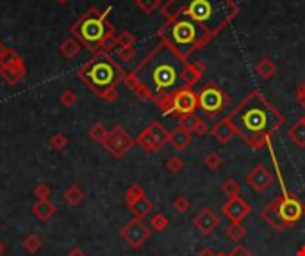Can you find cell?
<instances>
[{
  "label": "cell",
  "mask_w": 305,
  "mask_h": 256,
  "mask_svg": "<svg viewBox=\"0 0 305 256\" xmlns=\"http://www.w3.org/2000/svg\"><path fill=\"white\" fill-rule=\"evenodd\" d=\"M198 75L200 71L186 62V57L164 43L134 71L132 78L148 96L161 98L175 89L189 87L197 82Z\"/></svg>",
  "instance_id": "cell-1"
},
{
  "label": "cell",
  "mask_w": 305,
  "mask_h": 256,
  "mask_svg": "<svg viewBox=\"0 0 305 256\" xmlns=\"http://www.w3.org/2000/svg\"><path fill=\"white\" fill-rule=\"evenodd\" d=\"M227 117L236 128V134H239L243 141L254 149L262 148L269 134L279 130L284 123L282 114L273 109L259 91H252L244 96Z\"/></svg>",
  "instance_id": "cell-2"
},
{
  "label": "cell",
  "mask_w": 305,
  "mask_h": 256,
  "mask_svg": "<svg viewBox=\"0 0 305 256\" xmlns=\"http://www.w3.org/2000/svg\"><path fill=\"white\" fill-rule=\"evenodd\" d=\"M236 11L230 0H177L173 16L184 14L209 30V34H214L236 16Z\"/></svg>",
  "instance_id": "cell-3"
},
{
  "label": "cell",
  "mask_w": 305,
  "mask_h": 256,
  "mask_svg": "<svg viewBox=\"0 0 305 256\" xmlns=\"http://www.w3.org/2000/svg\"><path fill=\"white\" fill-rule=\"evenodd\" d=\"M209 36H211L209 30H205L202 25H198L197 21L184 16V14L173 16L172 21L162 30V38H164L166 45L177 50L182 57L189 55L195 48L205 43Z\"/></svg>",
  "instance_id": "cell-4"
},
{
  "label": "cell",
  "mask_w": 305,
  "mask_h": 256,
  "mask_svg": "<svg viewBox=\"0 0 305 256\" xmlns=\"http://www.w3.org/2000/svg\"><path fill=\"white\" fill-rule=\"evenodd\" d=\"M305 206L296 196L287 194L284 190L282 196H275L269 205L262 210L261 217L276 231H284L287 226H293L303 217Z\"/></svg>",
  "instance_id": "cell-5"
},
{
  "label": "cell",
  "mask_w": 305,
  "mask_h": 256,
  "mask_svg": "<svg viewBox=\"0 0 305 256\" xmlns=\"http://www.w3.org/2000/svg\"><path fill=\"white\" fill-rule=\"evenodd\" d=\"M84 75H86L91 87L97 89V91H105V89H111L113 85L120 80L122 71H120V68L116 66L111 59L100 57V59L93 60V62L88 66Z\"/></svg>",
  "instance_id": "cell-6"
},
{
  "label": "cell",
  "mask_w": 305,
  "mask_h": 256,
  "mask_svg": "<svg viewBox=\"0 0 305 256\" xmlns=\"http://www.w3.org/2000/svg\"><path fill=\"white\" fill-rule=\"evenodd\" d=\"M227 103H229V96L214 84L205 85L198 94V107L207 117H214L223 112Z\"/></svg>",
  "instance_id": "cell-7"
},
{
  "label": "cell",
  "mask_w": 305,
  "mask_h": 256,
  "mask_svg": "<svg viewBox=\"0 0 305 256\" xmlns=\"http://www.w3.org/2000/svg\"><path fill=\"white\" fill-rule=\"evenodd\" d=\"M168 137L170 134L164 130V126L159 124L157 121H154L141 132V135L137 137V144L147 151H159L168 142Z\"/></svg>",
  "instance_id": "cell-8"
},
{
  "label": "cell",
  "mask_w": 305,
  "mask_h": 256,
  "mask_svg": "<svg viewBox=\"0 0 305 256\" xmlns=\"http://www.w3.org/2000/svg\"><path fill=\"white\" fill-rule=\"evenodd\" d=\"M120 235H122V238L130 245V247L140 249L141 245H143L145 242L150 238L152 231H150V228H148L141 219H132L122 228Z\"/></svg>",
  "instance_id": "cell-9"
},
{
  "label": "cell",
  "mask_w": 305,
  "mask_h": 256,
  "mask_svg": "<svg viewBox=\"0 0 305 256\" xmlns=\"http://www.w3.org/2000/svg\"><path fill=\"white\" fill-rule=\"evenodd\" d=\"M198 107V96L191 87H180L172 96V110L180 116H191Z\"/></svg>",
  "instance_id": "cell-10"
},
{
  "label": "cell",
  "mask_w": 305,
  "mask_h": 256,
  "mask_svg": "<svg viewBox=\"0 0 305 256\" xmlns=\"http://www.w3.org/2000/svg\"><path fill=\"white\" fill-rule=\"evenodd\" d=\"M80 38L88 43V45H98L102 39L107 34V27H105L104 20L102 18L90 16L80 23Z\"/></svg>",
  "instance_id": "cell-11"
},
{
  "label": "cell",
  "mask_w": 305,
  "mask_h": 256,
  "mask_svg": "<svg viewBox=\"0 0 305 256\" xmlns=\"http://www.w3.org/2000/svg\"><path fill=\"white\" fill-rule=\"evenodd\" d=\"M221 212L230 222H243L252 212V206L244 199H241V196H236V198H229V201L221 206Z\"/></svg>",
  "instance_id": "cell-12"
},
{
  "label": "cell",
  "mask_w": 305,
  "mask_h": 256,
  "mask_svg": "<svg viewBox=\"0 0 305 256\" xmlns=\"http://www.w3.org/2000/svg\"><path fill=\"white\" fill-rule=\"evenodd\" d=\"M246 183L254 188L255 192H264L273 185V173L266 166L259 164L250 173L246 174Z\"/></svg>",
  "instance_id": "cell-13"
},
{
  "label": "cell",
  "mask_w": 305,
  "mask_h": 256,
  "mask_svg": "<svg viewBox=\"0 0 305 256\" xmlns=\"http://www.w3.org/2000/svg\"><path fill=\"white\" fill-rule=\"evenodd\" d=\"M193 224L202 235H211L212 231L219 226V217L216 215L212 208H202L200 212L195 215Z\"/></svg>",
  "instance_id": "cell-14"
},
{
  "label": "cell",
  "mask_w": 305,
  "mask_h": 256,
  "mask_svg": "<svg viewBox=\"0 0 305 256\" xmlns=\"http://www.w3.org/2000/svg\"><path fill=\"white\" fill-rule=\"evenodd\" d=\"M130 144H132V141H130L129 135H127L122 128H116V130L111 134V137H109V141H107L109 149H111L116 156H122L123 153L130 148Z\"/></svg>",
  "instance_id": "cell-15"
},
{
  "label": "cell",
  "mask_w": 305,
  "mask_h": 256,
  "mask_svg": "<svg viewBox=\"0 0 305 256\" xmlns=\"http://www.w3.org/2000/svg\"><path fill=\"white\" fill-rule=\"evenodd\" d=\"M212 135H214V139L219 144H227V142L236 135V128L230 123L229 117H223L218 123H214V126H212Z\"/></svg>",
  "instance_id": "cell-16"
},
{
  "label": "cell",
  "mask_w": 305,
  "mask_h": 256,
  "mask_svg": "<svg viewBox=\"0 0 305 256\" xmlns=\"http://www.w3.org/2000/svg\"><path fill=\"white\" fill-rule=\"evenodd\" d=\"M168 142L177 149V151H182V149H186L187 146L191 144V132H187L179 126L177 130H173L172 134H170Z\"/></svg>",
  "instance_id": "cell-17"
},
{
  "label": "cell",
  "mask_w": 305,
  "mask_h": 256,
  "mask_svg": "<svg viewBox=\"0 0 305 256\" xmlns=\"http://www.w3.org/2000/svg\"><path fill=\"white\" fill-rule=\"evenodd\" d=\"M130 212H132L134 219H143V217H147L148 213L154 210V205H152V201L147 198V196H143V198L136 199L134 203H130L129 205Z\"/></svg>",
  "instance_id": "cell-18"
},
{
  "label": "cell",
  "mask_w": 305,
  "mask_h": 256,
  "mask_svg": "<svg viewBox=\"0 0 305 256\" xmlns=\"http://www.w3.org/2000/svg\"><path fill=\"white\" fill-rule=\"evenodd\" d=\"M33 213L40 220H48L56 213V206L48 199H38V203H34L33 206Z\"/></svg>",
  "instance_id": "cell-19"
},
{
  "label": "cell",
  "mask_w": 305,
  "mask_h": 256,
  "mask_svg": "<svg viewBox=\"0 0 305 256\" xmlns=\"http://www.w3.org/2000/svg\"><path fill=\"white\" fill-rule=\"evenodd\" d=\"M289 139L298 148H305V116L289 128Z\"/></svg>",
  "instance_id": "cell-20"
},
{
  "label": "cell",
  "mask_w": 305,
  "mask_h": 256,
  "mask_svg": "<svg viewBox=\"0 0 305 256\" xmlns=\"http://www.w3.org/2000/svg\"><path fill=\"white\" fill-rule=\"evenodd\" d=\"M65 199H66V203H68V205H72V206L80 205V203H82V199H84L82 188H80L79 185H70V187L65 190Z\"/></svg>",
  "instance_id": "cell-21"
},
{
  "label": "cell",
  "mask_w": 305,
  "mask_h": 256,
  "mask_svg": "<svg viewBox=\"0 0 305 256\" xmlns=\"http://www.w3.org/2000/svg\"><path fill=\"white\" fill-rule=\"evenodd\" d=\"M244 235H246V228L241 222H230V226L227 228V237L232 242H239Z\"/></svg>",
  "instance_id": "cell-22"
},
{
  "label": "cell",
  "mask_w": 305,
  "mask_h": 256,
  "mask_svg": "<svg viewBox=\"0 0 305 256\" xmlns=\"http://www.w3.org/2000/svg\"><path fill=\"white\" fill-rule=\"evenodd\" d=\"M221 190L225 192V194L229 196V198H236V196L241 194V185L237 183V181L234 180V178H229V180L223 181Z\"/></svg>",
  "instance_id": "cell-23"
},
{
  "label": "cell",
  "mask_w": 305,
  "mask_h": 256,
  "mask_svg": "<svg viewBox=\"0 0 305 256\" xmlns=\"http://www.w3.org/2000/svg\"><path fill=\"white\" fill-rule=\"evenodd\" d=\"M143 196H145V190H143V188H141V185L132 183L129 188H127V192H125L127 205H130V203H134V201H136V199L143 198Z\"/></svg>",
  "instance_id": "cell-24"
},
{
  "label": "cell",
  "mask_w": 305,
  "mask_h": 256,
  "mask_svg": "<svg viewBox=\"0 0 305 256\" xmlns=\"http://www.w3.org/2000/svg\"><path fill=\"white\" fill-rule=\"evenodd\" d=\"M150 226L154 228L155 231H164L166 228L170 226V219L166 215H162V213H155L150 220Z\"/></svg>",
  "instance_id": "cell-25"
},
{
  "label": "cell",
  "mask_w": 305,
  "mask_h": 256,
  "mask_svg": "<svg viewBox=\"0 0 305 256\" xmlns=\"http://www.w3.org/2000/svg\"><path fill=\"white\" fill-rule=\"evenodd\" d=\"M41 247V240L38 238V235H29V237L23 240V249L27 252H36Z\"/></svg>",
  "instance_id": "cell-26"
},
{
  "label": "cell",
  "mask_w": 305,
  "mask_h": 256,
  "mask_svg": "<svg viewBox=\"0 0 305 256\" xmlns=\"http://www.w3.org/2000/svg\"><path fill=\"white\" fill-rule=\"evenodd\" d=\"M273 71H275V66H273V64L269 62L268 59H264L262 62L257 64V73H259V77L269 78V77L273 75Z\"/></svg>",
  "instance_id": "cell-27"
},
{
  "label": "cell",
  "mask_w": 305,
  "mask_h": 256,
  "mask_svg": "<svg viewBox=\"0 0 305 256\" xmlns=\"http://www.w3.org/2000/svg\"><path fill=\"white\" fill-rule=\"evenodd\" d=\"M204 164L207 169L216 171V169H219V166H221V156H219L218 153H209V155L205 156Z\"/></svg>",
  "instance_id": "cell-28"
},
{
  "label": "cell",
  "mask_w": 305,
  "mask_h": 256,
  "mask_svg": "<svg viewBox=\"0 0 305 256\" xmlns=\"http://www.w3.org/2000/svg\"><path fill=\"white\" fill-rule=\"evenodd\" d=\"M166 167H168L170 173L177 174V173H180V171L184 169V162H182V158H180V156H172V158L168 160V164H166Z\"/></svg>",
  "instance_id": "cell-29"
},
{
  "label": "cell",
  "mask_w": 305,
  "mask_h": 256,
  "mask_svg": "<svg viewBox=\"0 0 305 256\" xmlns=\"http://www.w3.org/2000/svg\"><path fill=\"white\" fill-rule=\"evenodd\" d=\"M197 123H198V117H195L193 114H191V116H184L182 121H180V128H184V130L187 132H195Z\"/></svg>",
  "instance_id": "cell-30"
},
{
  "label": "cell",
  "mask_w": 305,
  "mask_h": 256,
  "mask_svg": "<svg viewBox=\"0 0 305 256\" xmlns=\"http://www.w3.org/2000/svg\"><path fill=\"white\" fill-rule=\"evenodd\" d=\"M173 208H175L179 213H186L187 208H189V199L187 198H177L175 201H173Z\"/></svg>",
  "instance_id": "cell-31"
},
{
  "label": "cell",
  "mask_w": 305,
  "mask_h": 256,
  "mask_svg": "<svg viewBox=\"0 0 305 256\" xmlns=\"http://www.w3.org/2000/svg\"><path fill=\"white\" fill-rule=\"evenodd\" d=\"M77 52H79V46H77V43L66 41L65 45H63V53H65L66 57H73Z\"/></svg>",
  "instance_id": "cell-32"
},
{
  "label": "cell",
  "mask_w": 305,
  "mask_h": 256,
  "mask_svg": "<svg viewBox=\"0 0 305 256\" xmlns=\"http://www.w3.org/2000/svg\"><path fill=\"white\" fill-rule=\"evenodd\" d=\"M223 256H254V254H252L246 247H243V245H236L232 251L227 252V254H223Z\"/></svg>",
  "instance_id": "cell-33"
},
{
  "label": "cell",
  "mask_w": 305,
  "mask_h": 256,
  "mask_svg": "<svg viewBox=\"0 0 305 256\" xmlns=\"http://www.w3.org/2000/svg\"><path fill=\"white\" fill-rule=\"evenodd\" d=\"M34 194L38 196V199H48V194H50V188H48V185L40 183V185L36 187V190H34Z\"/></svg>",
  "instance_id": "cell-34"
},
{
  "label": "cell",
  "mask_w": 305,
  "mask_h": 256,
  "mask_svg": "<svg viewBox=\"0 0 305 256\" xmlns=\"http://www.w3.org/2000/svg\"><path fill=\"white\" fill-rule=\"evenodd\" d=\"M91 135H93V139H97L98 142H104L105 139H107V134H105L104 126H95L93 132H91Z\"/></svg>",
  "instance_id": "cell-35"
},
{
  "label": "cell",
  "mask_w": 305,
  "mask_h": 256,
  "mask_svg": "<svg viewBox=\"0 0 305 256\" xmlns=\"http://www.w3.org/2000/svg\"><path fill=\"white\" fill-rule=\"evenodd\" d=\"M50 142H52V148L61 149V148H65V146H66V137H65V135H54Z\"/></svg>",
  "instance_id": "cell-36"
},
{
  "label": "cell",
  "mask_w": 305,
  "mask_h": 256,
  "mask_svg": "<svg viewBox=\"0 0 305 256\" xmlns=\"http://www.w3.org/2000/svg\"><path fill=\"white\" fill-rule=\"evenodd\" d=\"M137 4H140L145 11H152L154 6H157V0H137Z\"/></svg>",
  "instance_id": "cell-37"
},
{
  "label": "cell",
  "mask_w": 305,
  "mask_h": 256,
  "mask_svg": "<svg viewBox=\"0 0 305 256\" xmlns=\"http://www.w3.org/2000/svg\"><path fill=\"white\" fill-rule=\"evenodd\" d=\"M209 130V126H207V123H204L202 119H198V123H197V128H195V134H205V132Z\"/></svg>",
  "instance_id": "cell-38"
},
{
  "label": "cell",
  "mask_w": 305,
  "mask_h": 256,
  "mask_svg": "<svg viewBox=\"0 0 305 256\" xmlns=\"http://www.w3.org/2000/svg\"><path fill=\"white\" fill-rule=\"evenodd\" d=\"M63 103H65V105H73V103H75V94H73V92H65V94H63Z\"/></svg>",
  "instance_id": "cell-39"
},
{
  "label": "cell",
  "mask_w": 305,
  "mask_h": 256,
  "mask_svg": "<svg viewBox=\"0 0 305 256\" xmlns=\"http://www.w3.org/2000/svg\"><path fill=\"white\" fill-rule=\"evenodd\" d=\"M298 100H300V105L305 107V84L298 89Z\"/></svg>",
  "instance_id": "cell-40"
},
{
  "label": "cell",
  "mask_w": 305,
  "mask_h": 256,
  "mask_svg": "<svg viewBox=\"0 0 305 256\" xmlns=\"http://www.w3.org/2000/svg\"><path fill=\"white\" fill-rule=\"evenodd\" d=\"M198 256H219V254H218V252L212 251L211 247H205V249H202V251L198 252Z\"/></svg>",
  "instance_id": "cell-41"
},
{
  "label": "cell",
  "mask_w": 305,
  "mask_h": 256,
  "mask_svg": "<svg viewBox=\"0 0 305 256\" xmlns=\"http://www.w3.org/2000/svg\"><path fill=\"white\" fill-rule=\"evenodd\" d=\"M68 256H86V252H84L80 247H73L72 251L68 252Z\"/></svg>",
  "instance_id": "cell-42"
},
{
  "label": "cell",
  "mask_w": 305,
  "mask_h": 256,
  "mask_svg": "<svg viewBox=\"0 0 305 256\" xmlns=\"http://www.w3.org/2000/svg\"><path fill=\"white\" fill-rule=\"evenodd\" d=\"M4 251H6V245H4V242L0 240V256L4 254Z\"/></svg>",
  "instance_id": "cell-43"
},
{
  "label": "cell",
  "mask_w": 305,
  "mask_h": 256,
  "mask_svg": "<svg viewBox=\"0 0 305 256\" xmlns=\"http://www.w3.org/2000/svg\"><path fill=\"white\" fill-rule=\"evenodd\" d=\"M219 256H223V252H221V254H219Z\"/></svg>",
  "instance_id": "cell-44"
},
{
  "label": "cell",
  "mask_w": 305,
  "mask_h": 256,
  "mask_svg": "<svg viewBox=\"0 0 305 256\" xmlns=\"http://www.w3.org/2000/svg\"><path fill=\"white\" fill-rule=\"evenodd\" d=\"M152 256H155V254H152Z\"/></svg>",
  "instance_id": "cell-45"
}]
</instances>
